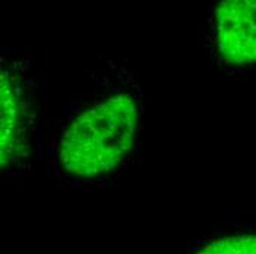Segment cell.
Here are the masks:
<instances>
[{"mask_svg": "<svg viewBox=\"0 0 256 254\" xmlns=\"http://www.w3.org/2000/svg\"><path fill=\"white\" fill-rule=\"evenodd\" d=\"M183 254H256V226L196 239Z\"/></svg>", "mask_w": 256, "mask_h": 254, "instance_id": "4", "label": "cell"}, {"mask_svg": "<svg viewBox=\"0 0 256 254\" xmlns=\"http://www.w3.org/2000/svg\"><path fill=\"white\" fill-rule=\"evenodd\" d=\"M1 62V169L24 170L41 151L38 84L28 60Z\"/></svg>", "mask_w": 256, "mask_h": 254, "instance_id": "2", "label": "cell"}, {"mask_svg": "<svg viewBox=\"0 0 256 254\" xmlns=\"http://www.w3.org/2000/svg\"><path fill=\"white\" fill-rule=\"evenodd\" d=\"M208 52L222 72L237 75L256 68V0H228L209 16Z\"/></svg>", "mask_w": 256, "mask_h": 254, "instance_id": "3", "label": "cell"}, {"mask_svg": "<svg viewBox=\"0 0 256 254\" xmlns=\"http://www.w3.org/2000/svg\"><path fill=\"white\" fill-rule=\"evenodd\" d=\"M141 100L134 91L105 93L68 121L53 150L57 173L72 182H97L118 172L134 153Z\"/></svg>", "mask_w": 256, "mask_h": 254, "instance_id": "1", "label": "cell"}]
</instances>
